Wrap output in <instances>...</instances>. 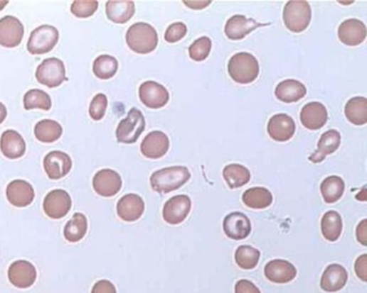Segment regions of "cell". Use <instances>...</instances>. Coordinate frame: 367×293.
<instances>
[{
  "instance_id": "1",
  "label": "cell",
  "mask_w": 367,
  "mask_h": 293,
  "mask_svg": "<svg viewBox=\"0 0 367 293\" xmlns=\"http://www.w3.org/2000/svg\"><path fill=\"white\" fill-rule=\"evenodd\" d=\"M191 173L188 167L177 165L155 171L150 177L151 187L159 194H169L181 188L188 179Z\"/></svg>"
},
{
  "instance_id": "2",
  "label": "cell",
  "mask_w": 367,
  "mask_h": 293,
  "mask_svg": "<svg viewBox=\"0 0 367 293\" xmlns=\"http://www.w3.org/2000/svg\"><path fill=\"white\" fill-rule=\"evenodd\" d=\"M127 43L137 54H149L156 49L159 43L156 31L148 23H136L127 33Z\"/></svg>"
},
{
  "instance_id": "3",
  "label": "cell",
  "mask_w": 367,
  "mask_h": 293,
  "mask_svg": "<svg viewBox=\"0 0 367 293\" xmlns=\"http://www.w3.org/2000/svg\"><path fill=\"white\" fill-rule=\"evenodd\" d=\"M228 70L236 83L250 84L259 77V62L252 54L241 52L230 57Z\"/></svg>"
},
{
  "instance_id": "4",
  "label": "cell",
  "mask_w": 367,
  "mask_h": 293,
  "mask_svg": "<svg viewBox=\"0 0 367 293\" xmlns=\"http://www.w3.org/2000/svg\"><path fill=\"white\" fill-rule=\"evenodd\" d=\"M312 21V8L304 0L289 1L283 9V22L292 33H302L309 26Z\"/></svg>"
},
{
  "instance_id": "5",
  "label": "cell",
  "mask_w": 367,
  "mask_h": 293,
  "mask_svg": "<svg viewBox=\"0 0 367 293\" xmlns=\"http://www.w3.org/2000/svg\"><path fill=\"white\" fill-rule=\"evenodd\" d=\"M60 33L51 25H43L31 33L27 43V50L33 55L49 53L58 45Z\"/></svg>"
},
{
  "instance_id": "6",
  "label": "cell",
  "mask_w": 367,
  "mask_h": 293,
  "mask_svg": "<svg viewBox=\"0 0 367 293\" xmlns=\"http://www.w3.org/2000/svg\"><path fill=\"white\" fill-rule=\"evenodd\" d=\"M144 128H146V119L142 113L138 109H131L127 118L121 121L117 126V141L124 144L135 143L144 133Z\"/></svg>"
},
{
  "instance_id": "7",
  "label": "cell",
  "mask_w": 367,
  "mask_h": 293,
  "mask_svg": "<svg viewBox=\"0 0 367 293\" xmlns=\"http://www.w3.org/2000/svg\"><path fill=\"white\" fill-rule=\"evenodd\" d=\"M36 79L40 84L46 85L49 89L60 87V84L67 79L64 62L58 58H47L38 66Z\"/></svg>"
},
{
  "instance_id": "8",
  "label": "cell",
  "mask_w": 367,
  "mask_h": 293,
  "mask_svg": "<svg viewBox=\"0 0 367 293\" xmlns=\"http://www.w3.org/2000/svg\"><path fill=\"white\" fill-rule=\"evenodd\" d=\"M190 197L186 194H178L165 203L163 209V219L169 225H179L186 221L191 212Z\"/></svg>"
},
{
  "instance_id": "9",
  "label": "cell",
  "mask_w": 367,
  "mask_h": 293,
  "mask_svg": "<svg viewBox=\"0 0 367 293\" xmlns=\"http://www.w3.org/2000/svg\"><path fill=\"white\" fill-rule=\"evenodd\" d=\"M139 98L147 108L161 109L169 104V93L157 82L147 81L140 85Z\"/></svg>"
},
{
  "instance_id": "10",
  "label": "cell",
  "mask_w": 367,
  "mask_h": 293,
  "mask_svg": "<svg viewBox=\"0 0 367 293\" xmlns=\"http://www.w3.org/2000/svg\"><path fill=\"white\" fill-rule=\"evenodd\" d=\"M71 209V198L68 192L63 189L50 192L43 201L46 214L53 219H60L68 214Z\"/></svg>"
},
{
  "instance_id": "11",
  "label": "cell",
  "mask_w": 367,
  "mask_h": 293,
  "mask_svg": "<svg viewBox=\"0 0 367 293\" xmlns=\"http://www.w3.org/2000/svg\"><path fill=\"white\" fill-rule=\"evenodd\" d=\"M10 282L16 288L27 289L33 286L37 280L35 265L26 260H18L8 270Z\"/></svg>"
},
{
  "instance_id": "12",
  "label": "cell",
  "mask_w": 367,
  "mask_h": 293,
  "mask_svg": "<svg viewBox=\"0 0 367 293\" xmlns=\"http://www.w3.org/2000/svg\"><path fill=\"white\" fill-rule=\"evenodd\" d=\"M295 129L297 126L294 119L282 113L274 115L268 121V135L277 142H287L292 139Z\"/></svg>"
},
{
  "instance_id": "13",
  "label": "cell",
  "mask_w": 367,
  "mask_h": 293,
  "mask_svg": "<svg viewBox=\"0 0 367 293\" xmlns=\"http://www.w3.org/2000/svg\"><path fill=\"white\" fill-rule=\"evenodd\" d=\"M24 37V26L14 16H5L0 20V45L16 48Z\"/></svg>"
},
{
  "instance_id": "14",
  "label": "cell",
  "mask_w": 367,
  "mask_h": 293,
  "mask_svg": "<svg viewBox=\"0 0 367 293\" xmlns=\"http://www.w3.org/2000/svg\"><path fill=\"white\" fill-rule=\"evenodd\" d=\"M224 233L235 241L245 240L251 233V221L246 215L240 212H233L226 215L223 221Z\"/></svg>"
},
{
  "instance_id": "15",
  "label": "cell",
  "mask_w": 367,
  "mask_h": 293,
  "mask_svg": "<svg viewBox=\"0 0 367 293\" xmlns=\"http://www.w3.org/2000/svg\"><path fill=\"white\" fill-rule=\"evenodd\" d=\"M122 179L119 173L111 169H104V170L98 171L93 179L94 190L97 192L100 196L110 197L115 196L119 194L122 188Z\"/></svg>"
},
{
  "instance_id": "16",
  "label": "cell",
  "mask_w": 367,
  "mask_h": 293,
  "mask_svg": "<svg viewBox=\"0 0 367 293\" xmlns=\"http://www.w3.org/2000/svg\"><path fill=\"white\" fill-rule=\"evenodd\" d=\"M43 167L50 179H60L70 172L73 161L66 153L53 150L45 157Z\"/></svg>"
},
{
  "instance_id": "17",
  "label": "cell",
  "mask_w": 367,
  "mask_h": 293,
  "mask_svg": "<svg viewBox=\"0 0 367 293\" xmlns=\"http://www.w3.org/2000/svg\"><path fill=\"white\" fill-rule=\"evenodd\" d=\"M169 139L163 131H152L142 141L140 150L149 159H159L164 157L169 150Z\"/></svg>"
},
{
  "instance_id": "18",
  "label": "cell",
  "mask_w": 367,
  "mask_h": 293,
  "mask_svg": "<svg viewBox=\"0 0 367 293\" xmlns=\"http://www.w3.org/2000/svg\"><path fill=\"white\" fill-rule=\"evenodd\" d=\"M264 274L270 282L275 284H287L297 277V270L289 261L275 259L265 265Z\"/></svg>"
},
{
  "instance_id": "19",
  "label": "cell",
  "mask_w": 367,
  "mask_h": 293,
  "mask_svg": "<svg viewBox=\"0 0 367 293\" xmlns=\"http://www.w3.org/2000/svg\"><path fill=\"white\" fill-rule=\"evenodd\" d=\"M366 26L362 21L356 18L344 21L339 28V38L344 45L356 47L366 39Z\"/></svg>"
},
{
  "instance_id": "20",
  "label": "cell",
  "mask_w": 367,
  "mask_h": 293,
  "mask_svg": "<svg viewBox=\"0 0 367 293\" xmlns=\"http://www.w3.org/2000/svg\"><path fill=\"white\" fill-rule=\"evenodd\" d=\"M117 212L119 219L127 223L138 221L144 212V201L135 194H125L117 204Z\"/></svg>"
},
{
  "instance_id": "21",
  "label": "cell",
  "mask_w": 367,
  "mask_h": 293,
  "mask_svg": "<svg viewBox=\"0 0 367 293\" xmlns=\"http://www.w3.org/2000/svg\"><path fill=\"white\" fill-rule=\"evenodd\" d=\"M265 25L270 24H262L253 18H247L245 16L237 14L226 22L224 31L230 40H241L255 29L265 26Z\"/></svg>"
},
{
  "instance_id": "22",
  "label": "cell",
  "mask_w": 367,
  "mask_h": 293,
  "mask_svg": "<svg viewBox=\"0 0 367 293\" xmlns=\"http://www.w3.org/2000/svg\"><path fill=\"white\" fill-rule=\"evenodd\" d=\"M301 121L305 128L319 131L328 121V111L320 102H309L302 109Z\"/></svg>"
},
{
  "instance_id": "23",
  "label": "cell",
  "mask_w": 367,
  "mask_h": 293,
  "mask_svg": "<svg viewBox=\"0 0 367 293\" xmlns=\"http://www.w3.org/2000/svg\"><path fill=\"white\" fill-rule=\"evenodd\" d=\"M348 282V272L343 265H328L323 272L320 286L325 292H337L346 286Z\"/></svg>"
},
{
  "instance_id": "24",
  "label": "cell",
  "mask_w": 367,
  "mask_h": 293,
  "mask_svg": "<svg viewBox=\"0 0 367 293\" xmlns=\"http://www.w3.org/2000/svg\"><path fill=\"white\" fill-rule=\"evenodd\" d=\"M6 194H7L8 201L16 207L28 206L35 199V190L33 186L23 179L11 182L8 185Z\"/></svg>"
},
{
  "instance_id": "25",
  "label": "cell",
  "mask_w": 367,
  "mask_h": 293,
  "mask_svg": "<svg viewBox=\"0 0 367 293\" xmlns=\"http://www.w3.org/2000/svg\"><path fill=\"white\" fill-rule=\"evenodd\" d=\"M341 136L339 131H329L321 136L318 142V148L314 154L310 155L309 160L314 163L322 162L328 155L336 152L341 145Z\"/></svg>"
},
{
  "instance_id": "26",
  "label": "cell",
  "mask_w": 367,
  "mask_h": 293,
  "mask_svg": "<svg viewBox=\"0 0 367 293\" xmlns=\"http://www.w3.org/2000/svg\"><path fill=\"white\" fill-rule=\"evenodd\" d=\"M307 94L305 85L297 79H284L278 84L275 91L277 99L285 104H293L303 99Z\"/></svg>"
},
{
  "instance_id": "27",
  "label": "cell",
  "mask_w": 367,
  "mask_h": 293,
  "mask_svg": "<svg viewBox=\"0 0 367 293\" xmlns=\"http://www.w3.org/2000/svg\"><path fill=\"white\" fill-rule=\"evenodd\" d=\"M0 150L9 159H18L26 152V143L16 131H7L1 135Z\"/></svg>"
},
{
  "instance_id": "28",
  "label": "cell",
  "mask_w": 367,
  "mask_h": 293,
  "mask_svg": "<svg viewBox=\"0 0 367 293\" xmlns=\"http://www.w3.org/2000/svg\"><path fill=\"white\" fill-rule=\"evenodd\" d=\"M134 1H108L106 4V14L111 22L125 24L135 14Z\"/></svg>"
},
{
  "instance_id": "29",
  "label": "cell",
  "mask_w": 367,
  "mask_h": 293,
  "mask_svg": "<svg viewBox=\"0 0 367 293\" xmlns=\"http://www.w3.org/2000/svg\"><path fill=\"white\" fill-rule=\"evenodd\" d=\"M321 231L325 240L336 242L343 231V219L336 211H329L321 219Z\"/></svg>"
},
{
  "instance_id": "30",
  "label": "cell",
  "mask_w": 367,
  "mask_h": 293,
  "mask_svg": "<svg viewBox=\"0 0 367 293\" xmlns=\"http://www.w3.org/2000/svg\"><path fill=\"white\" fill-rule=\"evenodd\" d=\"M272 194L264 187L249 188L243 194V202L255 209H267L272 203Z\"/></svg>"
},
{
  "instance_id": "31",
  "label": "cell",
  "mask_w": 367,
  "mask_h": 293,
  "mask_svg": "<svg viewBox=\"0 0 367 293\" xmlns=\"http://www.w3.org/2000/svg\"><path fill=\"white\" fill-rule=\"evenodd\" d=\"M63 135V128L60 123L52 119H43L37 123L35 127L36 139L43 143H53Z\"/></svg>"
},
{
  "instance_id": "32",
  "label": "cell",
  "mask_w": 367,
  "mask_h": 293,
  "mask_svg": "<svg viewBox=\"0 0 367 293\" xmlns=\"http://www.w3.org/2000/svg\"><path fill=\"white\" fill-rule=\"evenodd\" d=\"M345 114L350 123L363 126L367 123V99L365 97H353L346 104Z\"/></svg>"
},
{
  "instance_id": "33",
  "label": "cell",
  "mask_w": 367,
  "mask_h": 293,
  "mask_svg": "<svg viewBox=\"0 0 367 293\" xmlns=\"http://www.w3.org/2000/svg\"><path fill=\"white\" fill-rule=\"evenodd\" d=\"M223 177L230 188H240L250 182V171L238 163L226 165L223 169Z\"/></svg>"
},
{
  "instance_id": "34",
  "label": "cell",
  "mask_w": 367,
  "mask_h": 293,
  "mask_svg": "<svg viewBox=\"0 0 367 293\" xmlns=\"http://www.w3.org/2000/svg\"><path fill=\"white\" fill-rule=\"evenodd\" d=\"M321 194L326 203H335L345 192V182L341 177L332 175L326 177L320 186Z\"/></svg>"
},
{
  "instance_id": "35",
  "label": "cell",
  "mask_w": 367,
  "mask_h": 293,
  "mask_svg": "<svg viewBox=\"0 0 367 293\" xmlns=\"http://www.w3.org/2000/svg\"><path fill=\"white\" fill-rule=\"evenodd\" d=\"M87 232V219L83 213H75L66 223L64 236L68 242L75 243L83 240Z\"/></svg>"
},
{
  "instance_id": "36",
  "label": "cell",
  "mask_w": 367,
  "mask_h": 293,
  "mask_svg": "<svg viewBox=\"0 0 367 293\" xmlns=\"http://www.w3.org/2000/svg\"><path fill=\"white\" fill-rule=\"evenodd\" d=\"M261 253L250 245H241L235 253V261L240 269L252 270L259 265Z\"/></svg>"
},
{
  "instance_id": "37",
  "label": "cell",
  "mask_w": 367,
  "mask_h": 293,
  "mask_svg": "<svg viewBox=\"0 0 367 293\" xmlns=\"http://www.w3.org/2000/svg\"><path fill=\"white\" fill-rule=\"evenodd\" d=\"M119 68L117 58L110 55H100L93 64L94 74L100 79H109L115 77Z\"/></svg>"
},
{
  "instance_id": "38",
  "label": "cell",
  "mask_w": 367,
  "mask_h": 293,
  "mask_svg": "<svg viewBox=\"0 0 367 293\" xmlns=\"http://www.w3.org/2000/svg\"><path fill=\"white\" fill-rule=\"evenodd\" d=\"M52 106L51 97L41 89H31L24 96V108L26 110L41 109L49 111Z\"/></svg>"
},
{
  "instance_id": "39",
  "label": "cell",
  "mask_w": 367,
  "mask_h": 293,
  "mask_svg": "<svg viewBox=\"0 0 367 293\" xmlns=\"http://www.w3.org/2000/svg\"><path fill=\"white\" fill-rule=\"evenodd\" d=\"M211 47H213V43H211V38L201 37L199 39L195 40L192 45L188 48L190 57L195 62H203L211 54Z\"/></svg>"
},
{
  "instance_id": "40",
  "label": "cell",
  "mask_w": 367,
  "mask_h": 293,
  "mask_svg": "<svg viewBox=\"0 0 367 293\" xmlns=\"http://www.w3.org/2000/svg\"><path fill=\"white\" fill-rule=\"evenodd\" d=\"M98 8L96 0H75L71 5V13L79 18H87L93 16Z\"/></svg>"
},
{
  "instance_id": "41",
  "label": "cell",
  "mask_w": 367,
  "mask_h": 293,
  "mask_svg": "<svg viewBox=\"0 0 367 293\" xmlns=\"http://www.w3.org/2000/svg\"><path fill=\"white\" fill-rule=\"evenodd\" d=\"M107 106H108V99L105 94H97L92 100L90 104V115L94 121H100L105 116Z\"/></svg>"
},
{
  "instance_id": "42",
  "label": "cell",
  "mask_w": 367,
  "mask_h": 293,
  "mask_svg": "<svg viewBox=\"0 0 367 293\" xmlns=\"http://www.w3.org/2000/svg\"><path fill=\"white\" fill-rule=\"evenodd\" d=\"M186 33H188V27H186L184 23H174L165 31V40L169 43H176V42L184 39L186 37Z\"/></svg>"
},
{
  "instance_id": "43",
  "label": "cell",
  "mask_w": 367,
  "mask_h": 293,
  "mask_svg": "<svg viewBox=\"0 0 367 293\" xmlns=\"http://www.w3.org/2000/svg\"><path fill=\"white\" fill-rule=\"evenodd\" d=\"M354 271L356 276L360 278L362 282H367V255L364 254L356 259V265H354Z\"/></svg>"
},
{
  "instance_id": "44",
  "label": "cell",
  "mask_w": 367,
  "mask_h": 293,
  "mask_svg": "<svg viewBox=\"0 0 367 293\" xmlns=\"http://www.w3.org/2000/svg\"><path fill=\"white\" fill-rule=\"evenodd\" d=\"M235 293H261V291L250 280H240L235 284Z\"/></svg>"
},
{
  "instance_id": "45",
  "label": "cell",
  "mask_w": 367,
  "mask_h": 293,
  "mask_svg": "<svg viewBox=\"0 0 367 293\" xmlns=\"http://www.w3.org/2000/svg\"><path fill=\"white\" fill-rule=\"evenodd\" d=\"M92 293H117V289L112 282L102 280L94 284Z\"/></svg>"
},
{
  "instance_id": "46",
  "label": "cell",
  "mask_w": 367,
  "mask_h": 293,
  "mask_svg": "<svg viewBox=\"0 0 367 293\" xmlns=\"http://www.w3.org/2000/svg\"><path fill=\"white\" fill-rule=\"evenodd\" d=\"M356 238L363 246H367V221H361L360 225L356 228Z\"/></svg>"
},
{
  "instance_id": "47",
  "label": "cell",
  "mask_w": 367,
  "mask_h": 293,
  "mask_svg": "<svg viewBox=\"0 0 367 293\" xmlns=\"http://www.w3.org/2000/svg\"><path fill=\"white\" fill-rule=\"evenodd\" d=\"M184 3L186 7L191 8V9L201 10L208 7L213 1H211V0H207V1H203V0H201V1H186V0Z\"/></svg>"
},
{
  "instance_id": "48",
  "label": "cell",
  "mask_w": 367,
  "mask_h": 293,
  "mask_svg": "<svg viewBox=\"0 0 367 293\" xmlns=\"http://www.w3.org/2000/svg\"><path fill=\"white\" fill-rule=\"evenodd\" d=\"M6 117H7V108H6L5 104L0 102V123H4Z\"/></svg>"
},
{
  "instance_id": "49",
  "label": "cell",
  "mask_w": 367,
  "mask_h": 293,
  "mask_svg": "<svg viewBox=\"0 0 367 293\" xmlns=\"http://www.w3.org/2000/svg\"><path fill=\"white\" fill-rule=\"evenodd\" d=\"M8 3H9V1H7V0H4V1H1V0H0V11H1V10H3L4 8H5L6 6L8 5Z\"/></svg>"
}]
</instances>
